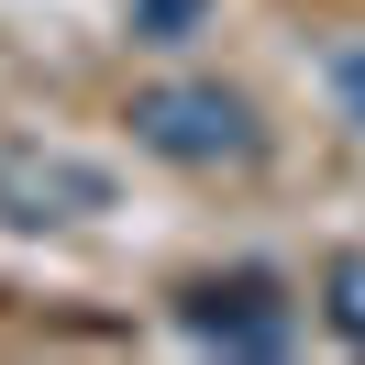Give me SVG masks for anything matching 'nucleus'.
<instances>
[{
    "mask_svg": "<svg viewBox=\"0 0 365 365\" xmlns=\"http://www.w3.org/2000/svg\"><path fill=\"white\" fill-rule=\"evenodd\" d=\"M133 144L166 166H255L266 155V122L244 89H210V78H166L133 100Z\"/></svg>",
    "mask_w": 365,
    "mask_h": 365,
    "instance_id": "f257e3e1",
    "label": "nucleus"
},
{
    "mask_svg": "<svg viewBox=\"0 0 365 365\" xmlns=\"http://www.w3.org/2000/svg\"><path fill=\"white\" fill-rule=\"evenodd\" d=\"M111 210V166L67 155V144H0V222L11 232H67Z\"/></svg>",
    "mask_w": 365,
    "mask_h": 365,
    "instance_id": "f03ea898",
    "label": "nucleus"
},
{
    "mask_svg": "<svg viewBox=\"0 0 365 365\" xmlns=\"http://www.w3.org/2000/svg\"><path fill=\"white\" fill-rule=\"evenodd\" d=\"M178 321L200 343H222V354H277V343H288V288H277L266 266L188 277V288H178Z\"/></svg>",
    "mask_w": 365,
    "mask_h": 365,
    "instance_id": "7ed1b4c3",
    "label": "nucleus"
},
{
    "mask_svg": "<svg viewBox=\"0 0 365 365\" xmlns=\"http://www.w3.org/2000/svg\"><path fill=\"white\" fill-rule=\"evenodd\" d=\"M321 310H332L343 343H365V255H332L321 266Z\"/></svg>",
    "mask_w": 365,
    "mask_h": 365,
    "instance_id": "20e7f679",
    "label": "nucleus"
},
{
    "mask_svg": "<svg viewBox=\"0 0 365 365\" xmlns=\"http://www.w3.org/2000/svg\"><path fill=\"white\" fill-rule=\"evenodd\" d=\"M188 23H200V0H133V34H144V45H188Z\"/></svg>",
    "mask_w": 365,
    "mask_h": 365,
    "instance_id": "39448f33",
    "label": "nucleus"
},
{
    "mask_svg": "<svg viewBox=\"0 0 365 365\" xmlns=\"http://www.w3.org/2000/svg\"><path fill=\"white\" fill-rule=\"evenodd\" d=\"M332 89H343V111L365 122V45H343V56H332Z\"/></svg>",
    "mask_w": 365,
    "mask_h": 365,
    "instance_id": "423d86ee",
    "label": "nucleus"
}]
</instances>
